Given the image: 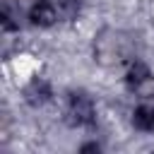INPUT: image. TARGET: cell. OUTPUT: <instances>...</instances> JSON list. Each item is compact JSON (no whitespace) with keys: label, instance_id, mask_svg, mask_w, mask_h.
<instances>
[{"label":"cell","instance_id":"6da1fadb","mask_svg":"<svg viewBox=\"0 0 154 154\" xmlns=\"http://www.w3.org/2000/svg\"><path fill=\"white\" fill-rule=\"evenodd\" d=\"M132 58V41L125 31L103 29L99 36H94V60L103 65H125Z\"/></svg>","mask_w":154,"mask_h":154},{"label":"cell","instance_id":"7a4b0ae2","mask_svg":"<svg viewBox=\"0 0 154 154\" xmlns=\"http://www.w3.org/2000/svg\"><path fill=\"white\" fill-rule=\"evenodd\" d=\"M63 118L75 130H91L96 125V103L89 91L70 89L63 103Z\"/></svg>","mask_w":154,"mask_h":154},{"label":"cell","instance_id":"3957f363","mask_svg":"<svg viewBox=\"0 0 154 154\" xmlns=\"http://www.w3.org/2000/svg\"><path fill=\"white\" fill-rule=\"evenodd\" d=\"M123 82L130 91L140 94L142 99H154V72L152 67L142 60V58H132L125 63V72H123Z\"/></svg>","mask_w":154,"mask_h":154},{"label":"cell","instance_id":"277c9868","mask_svg":"<svg viewBox=\"0 0 154 154\" xmlns=\"http://www.w3.org/2000/svg\"><path fill=\"white\" fill-rule=\"evenodd\" d=\"M26 19L36 29H51L58 22H63L55 0H34L29 5V10H26Z\"/></svg>","mask_w":154,"mask_h":154},{"label":"cell","instance_id":"5b68a950","mask_svg":"<svg viewBox=\"0 0 154 154\" xmlns=\"http://www.w3.org/2000/svg\"><path fill=\"white\" fill-rule=\"evenodd\" d=\"M22 96H24V101L31 106V108H43L46 103H51L53 101V84L46 79V77H31L26 84H24V89H22Z\"/></svg>","mask_w":154,"mask_h":154},{"label":"cell","instance_id":"8992f818","mask_svg":"<svg viewBox=\"0 0 154 154\" xmlns=\"http://www.w3.org/2000/svg\"><path fill=\"white\" fill-rule=\"evenodd\" d=\"M130 125L137 130V132H154V103L149 99L140 101L132 111H130Z\"/></svg>","mask_w":154,"mask_h":154},{"label":"cell","instance_id":"52a82bcc","mask_svg":"<svg viewBox=\"0 0 154 154\" xmlns=\"http://www.w3.org/2000/svg\"><path fill=\"white\" fill-rule=\"evenodd\" d=\"M55 5H58V12H60V19L63 22L75 19L79 14V7H82L79 0H55Z\"/></svg>","mask_w":154,"mask_h":154},{"label":"cell","instance_id":"ba28073f","mask_svg":"<svg viewBox=\"0 0 154 154\" xmlns=\"http://www.w3.org/2000/svg\"><path fill=\"white\" fill-rule=\"evenodd\" d=\"M0 24L5 31H17L19 29V22L14 19V12L10 5H2V12H0Z\"/></svg>","mask_w":154,"mask_h":154},{"label":"cell","instance_id":"9c48e42d","mask_svg":"<svg viewBox=\"0 0 154 154\" xmlns=\"http://www.w3.org/2000/svg\"><path fill=\"white\" fill-rule=\"evenodd\" d=\"M79 152H94V154H99V152H103V144L96 142V140H87V142L79 144Z\"/></svg>","mask_w":154,"mask_h":154}]
</instances>
